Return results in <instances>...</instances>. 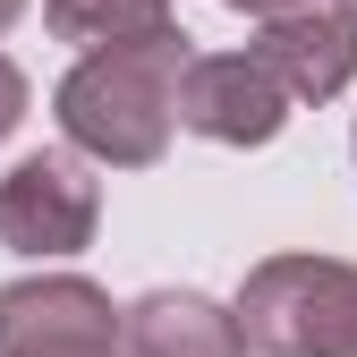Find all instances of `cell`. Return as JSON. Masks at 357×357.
I'll use <instances>...</instances> for the list:
<instances>
[{
	"mask_svg": "<svg viewBox=\"0 0 357 357\" xmlns=\"http://www.w3.org/2000/svg\"><path fill=\"white\" fill-rule=\"evenodd\" d=\"M188 34H145V43H119V52H85L60 77V128L77 153H94L111 170H145L170 153V128H178V68H188Z\"/></svg>",
	"mask_w": 357,
	"mask_h": 357,
	"instance_id": "1",
	"label": "cell"
},
{
	"mask_svg": "<svg viewBox=\"0 0 357 357\" xmlns=\"http://www.w3.org/2000/svg\"><path fill=\"white\" fill-rule=\"evenodd\" d=\"M247 60L273 77L289 102H332L340 85L357 77V17L340 9V0H332V9H324V0L281 9V17H264V34H255Z\"/></svg>",
	"mask_w": 357,
	"mask_h": 357,
	"instance_id": "6",
	"label": "cell"
},
{
	"mask_svg": "<svg viewBox=\"0 0 357 357\" xmlns=\"http://www.w3.org/2000/svg\"><path fill=\"white\" fill-rule=\"evenodd\" d=\"M119 357H247V340L204 289H145L119 315Z\"/></svg>",
	"mask_w": 357,
	"mask_h": 357,
	"instance_id": "7",
	"label": "cell"
},
{
	"mask_svg": "<svg viewBox=\"0 0 357 357\" xmlns=\"http://www.w3.org/2000/svg\"><path fill=\"white\" fill-rule=\"evenodd\" d=\"M102 221V188L77 153H26L0 178V247L17 255H77Z\"/></svg>",
	"mask_w": 357,
	"mask_h": 357,
	"instance_id": "4",
	"label": "cell"
},
{
	"mask_svg": "<svg viewBox=\"0 0 357 357\" xmlns=\"http://www.w3.org/2000/svg\"><path fill=\"white\" fill-rule=\"evenodd\" d=\"M340 9H349V17H357V0H340Z\"/></svg>",
	"mask_w": 357,
	"mask_h": 357,
	"instance_id": "12",
	"label": "cell"
},
{
	"mask_svg": "<svg viewBox=\"0 0 357 357\" xmlns=\"http://www.w3.org/2000/svg\"><path fill=\"white\" fill-rule=\"evenodd\" d=\"M0 357H119V306L85 273H34L0 289Z\"/></svg>",
	"mask_w": 357,
	"mask_h": 357,
	"instance_id": "3",
	"label": "cell"
},
{
	"mask_svg": "<svg viewBox=\"0 0 357 357\" xmlns=\"http://www.w3.org/2000/svg\"><path fill=\"white\" fill-rule=\"evenodd\" d=\"M230 324H238L247 357H357V264L264 255L238 281Z\"/></svg>",
	"mask_w": 357,
	"mask_h": 357,
	"instance_id": "2",
	"label": "cell"
},
{
	"mask_svg": "<svg viewBox=\"0 0 357 357\" xmlns=\"http://www.w3.org/2000/svg\"><path fill=\"white\" fill-rule=\"evenodd\" d=\"M230 9H255V17H281V9H306V0H230Z\"/></svg>",
	"mask_w": 357,
	"mask_h": 357,
	"instance_id": "10",
	"label": "cell"
},
{
	"mask_svg": "<svg viewBox=\"0 0 357 357\" xmlns=\"http://www.w3.org/2000/svg\"><path fill=\"white\" fill-rule=\"evenodd\" d=\"M26 119V77H17V60H0V137Z\"/></svg>",
	"mask_w": 357,
	"mask_h": 357,
	"instance_id": "9",
	"label": "cell"
},
{
	"mask_svg": "<svg viewBox=\"0 0 357 357\" xmlns=\"http://www.w3.org/2000/svg\"><path fill=\"white\" fill-rule=\"evenodd\" d=\"M17 17H26V0H0V34H9V26H17Z\"/></svg>",
	"mask_w": 357,
	"mask_h": 357,
	"instance_id": "11",
	"label": "cell"
},
{
	"mask_svg": "<svg viewBox=\"0 0 357 357\" xmlns=\"http://www.w3.org/2000/svg\"><path fill=\"white\" fill-rule=\"evenodd\" d=\"M289 119V94L264 77L247 52H213L178 68V128L213 145H273Z\"/></svg>",
	"mask_w": 357,
	"mask_h": 357,
	"instance_id": "5",
	"label": "cell"
},
{
	"mask_svg": "<svg viewBox=\"0 0 357 357\" xmlns=\"http://www.w3.org/2000/svg\"><path fill=\"white\" fill-rule=\"evenodd\" d=\"M43 26L85 52H119V43L170 34V0H43Z\"/></svg>",
	"mask_w": 357,
	"mask_h": 357,
	"instance_id": "8",
	"label": "cell"
}]
</instances>
